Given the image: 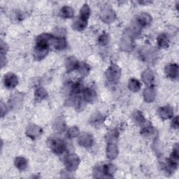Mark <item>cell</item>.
<instances>
[{
	"instance_id": "obj_3",
	"label": "cell",
	"mask_w": 179,
	"mask_h": 179,
	"mask_svg": "<svg viewBox=\"0 0 179 179\" xmlns=\"http://www.w3.org/2000/svg\"><path fill=\"white\" fill-rule=\"evenodd\" d=\"M167 73L169 76L175 77L178 74V67L176 65H169L167 67Z\"/></svg>"
},
{
	"instance_id": "obj_8",
	"label": "cell",
	"mask_w": 179,
	"mask_h": 179,
	"mask_svg": "<svg viewBox=\"0 0 179 179\" xmlns=\"http://www.w3.org/2000/svg\"><path fill=\"white\" fill-rule=\"evenodd\" d=\"M96 94L93 92L91 89H87V90L85 92V99L87 101H92L93 99L95 97Z\"/></svg>"
},
{
	"instance_id": "obj_9",
	"label": "cell",
	"mask_w": 179,
	"mask_h": 179,
	"mask_svg": "<svg viewBox=\"0 0 179 179\" xmlns=\"http://www.w3.org/2000/svg\"><path fill=\"white\" fill-rule=\"evenodd\" d=\"M130 87L132 90L137 91L139 90V89L141 87V85H140V83L137 81V80L132 79L130 81Z\"/></svg>"
},
{
	"instance_id": "obj_7",
	"label": "cell",
	"mask_w": 179,
	"mask_h": 179,
	"mask_svg": "<svg viewBox=\"0 0 179 179\" xmlns=\"http://www.w3.org/2000/svg\"><path fill=\"white\" fill-rule=\"evenodd\" d=\"M16 167H18V169H25L26 167V165H27V163H26L25 160L24 159V158H18V159H16Z\"/></svg>"
},
{
	"instance_id": "obj_10",
	"label": "cell",
	"mask_w": 179,
	"mask_h": 179,
	"mask_svg": "<svg viewBox=\"0 0 179 179\" xmlns=\"http://www.w3.org/2000/svg\"><path fill=\"white\" fill-rule=\"evenodd\" d=\"M46 92L44 90V89H38V90H37L36 92V97H39V100L44 99L45 97H46Z\"/></svg>"
},
{
	"instance_id": "obj_2",
	"label": "cell",
	"mask_w": 179,
	"mask_h": 179,
	"mask_svg": "<svg viewBox=\"0 0 179 179\" xmlns=\"http://www.w3.org/2000/svg\"><path fill=\"white\" fill-rule=\"evenodd\" d=\"M17 83H18V79H17V77L14 74H9L6 76H5L4 84L6 87L13 88V87H16Z\"/></svg>"
},
{
	"instance_id": "obj_5",
	"label": "cell",
	"mask_w": 179,
	"mask_h": 179,
	"mask_svg": "<svg viewBox=\"0 0 179 179\" xmlns=\"http://www.w3.org/2000/svg\"><path fill=\"white\" fill-rule=\"evenodd\" d=\"M158 44L161 47L165 48L169 44V39L166 34H162L158 38Z\"/></svg>"
},
{
	"instance_id": "obj_6",
	"label": "cell",
	"mask_w": 179,
	"mask_h": 179,
	"mask_svg": "<svg viewBox=\"0 0 179 179\" xmlns=\"http://www.w3.org/2000/svg\"><path fill=\"white\" fill-rule=\"evenodd\" d=\"M61 11L64 18H71V17L74 16V11L69 7H64L62 9Z\"/></svg>"
},
{
	"instance_id": "obj_4",
	"label": "cell",
	"mask_w": 179,
	"mask_h": 179,
	"mask_svg": "<svg viewBox=\"0 0 179 179\" xmlns=\"http://www.w3.org/2000/svg\"><path fill=\"white\" fill-rule=\"evenodd\" d=\"M90 9L89 7L87 6V5H83V8H82L81 10V19H83V20L87 22V19H88V17L90 16Z\"/></svg>"
},
{
	"instance_id": "obj_1",
	"label": "cell",
	"mask_w": 179,
	"mask_h": 179,
	"mask_svg": "<svg viewBox=\"0 0 179 179\" xmlns=\"http://www.w3.org/2000/svg\"><path fill=\"white\" fill-rule=\"evenodd\" d=\"M50 141V147L53 152H55L57 154L62 153L64 152L66 145L62 140L59 139H51L49 140Z\"/></svg>"
}]
</instances>
